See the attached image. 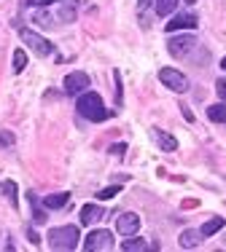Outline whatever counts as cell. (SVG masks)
I'll return each mask as SVG.
<instances>
[{
  "label": "cell",
  "instance_id": "obj_24",
  "mask_svg": "<svg viewBox=\"0 0 226 252\" xmlns=\"http://www.w3.org/2000/svg\"><path fill=\"white\" fill-rule=\"evenodd\" d=\"M216 92H218V97L226 99V78H218L216 81Z\"/></svg>",
  "mask_w": 226,
  "mask_h": 252
},
{
  "label": "cell",
  "instance_id": "obj_19",
  "mask_svg": "<svg viewBox=\"0 0 226 252\" xmlns=\"http://www.w3.org/2000/svg\"><path fill=\"white\" fill-rule=\"evenodd\" d=\"M3 193H5V199H8L11 204H19V190H16V183H11V180H5L3 183Z\"/></svg>",
  "mask_w": 226,
  "mask_h": 252
},
{
  "label": "cell",
  "instance_id": "obj_16",
  "mask_svg": "<svg viewBox=\"0 0 226 252\" xmlns=\"http://www.w3.org/2000/svg\"><path fill=\"white\" fill-rule=\"evenodd\" d=\"M153 8H156L159 16H170L178 8V0H153Z\"/></svg>",
  "mask_w": 226,
  "mask_h": 252
},
{
  "label": "cell",
  "instance_id": "obj_26",
  "mask_svg": "<svg viewBox=\"0 0 226 252\" xmlns=\"http://www.w3.org/2000/svg\"><path fill=\"white\" fill-rule=\"evenodd\" d=\"M124 151H127V145H124V142H118V145H113V148H111V153H113V156H124Z\"/></svg>",
  "mask_w": 226,
  "mask_h": 252
},
{
  "label": "cell",
  "instance_id": "obj_11",
  "mask_svg": "<svg viewBox=\"0 0 226 252\" xmlns=\"http://www.w3.org/2000/svg\"><path fill=\"white\" fill-rule=\"evenodd\" d=\"M105 218V212H103V207H97V204H84L81 207V223L84 225H92V223H97V220H103Z\"/></svg>",
  "mask_w": 226,
  "mask_h": 252
},
{
  "label": "cell",
  "instance_id": "obj_20",
  "mask_svg": "<svg viewBox=\"0 0 226 252\" xmlns=\"http://www.w3.org/2000/svg\"><path fill=\"white\" fill-rule=\"evenodd\" d=\"M27 199H30V204H33V220H35V223H43L46 215L40 212V207H38V196H35V193H27Z\"/></svg>",
  "mask_w": 226,
  "mask_h": 252
},
{
  "label": "cell",
  "instance_id": "obj_21",
  "mask_svg": "<svg viewBox=\"0 0 226 252\" xmlns=\"http://www.w3.org/2000/svg\"><path fill=\"white\" fill-rule=\"evenodd\" d=\"M25 67H27V54L22 49H16L14 51V73H22Z\"/></svg>",
  "mask_w": 226,
  "mask_h": 252
},
{
  "label": "cell",
  "instance_id": "obj_25",
  "mask_svg": "<svg viewBox=\"0 0 226 252\" xmlns=\"http://www.w3.org/2000/svg\"><path fill=\"white\" fill-rule=\"evenodd\" d=\"M35 22H38V25H43V27H51V19L46 14H35Z\"/></svg>",
  "mask_w": 226,
  "mask_h": 252
},
{
  "label": "cell",
  "instance_id": "obj_18",
  "mask_svg": "<svg viewBox=\"0 0 226 252\" xmlns=\"http://www.w3.org/2000/svg\"><path fill=\"white\" fill-rule=\"evenodd\" d=\"M207 118H210V121H216V124H226V105H210Z\"/></svg>",
  "mask_w": 226,
  "mask_h": 252
},
{
  "label": "cell",
  "instance_id": "obj_7",
  "mask_svg": "<svg viewBox=\"0 0 226 252\" xmlns=\"http://www.w3.org/2000/svg\"><path fill=\"white\" fill-rule=\"evenodd\" d=\"M194 46H197V43H194V35H175V38L170 40L167 49H170V54H172L175 59H181V57H186V54L194 49Z\"/></svg>",
  "mask_w": 226,
  "mask_h": 252
},
{
  "label": "cell",
  "instance_id": "obj_27",
  "mask_svg": "<svg viewBox=\"0 0 226 252\" xmlns=\"http://www.w3.org/2000/svg\"><path fill=\"white\" fill-rule=\"evenodd\" d=\"M51 3H59V0H30V5H40V8H46Z\"/></svg>",
  "mask_w": 226,
  "mask_h": 252
},
{
  "label": "cell",
  "instance_id": "obj_4",
  "mask_svg": "<svg viewBox=\"0 0 226 252\" xmlns=\"http://www.w3.org/2000/svg\"><path fill=\"white\" fill-rule=\"evenodd\" d=\"M19 38H22V43H27L30 49L38 54V57H49V54L54 51V43H51V40H46L43 35L33 32V30H19Z\"/></svg>",
  "mask_w": 226,
  "mask_h": 252
},
{
  "label": "cell",
  "instance_id": "obj_15",
  "mask_svg": "<svg viewBox=\"0 0 226 252\" xmlns=\"http://www.w3.org/2000/svg\"><path fill=\"white\" fill-rule=\"evenodd\" d=\"M224 225H226V220H224V218H210L205 225L199 228V231H202V236H213V233H218Z\"/></svg>",
  "mask_w": 226,
  "mask_h": 252
},
{
  "label": "cell",
  "instance_id": "obj_13",
  "mask_svg": "<svg viewBox=\"0 0 226 252\" xmlns=\"http://www.w3.org/2000/svg\"><path fill=\"white\" fill-rule=\"evenodd\" d=\"M84 0H62V11H59V19L62 22H73L75 19V11Z\"/></svg>",
  "mask_w": 226,
  "mask_h": 252
},
{
  "label": "cell",
  "instance_id": "obj_14",
  "mask_svg": "<svg viewBox=\"0 0 226 252\" xmlns=\"http://www.w3.org/2000/svg\"><path fill=\"white\" fill-rule=\"evenodd\" d=\"M199 236H202V231H194V228L183 231V233H181V247H183V250H194V247L199 244Z\"/></svg>",
  "mask_w": 226,
  "mask_h": 252
},
{
  "label": "cell",
  "instance_id": "obj_2",
  "mask_svg": "<svg viewBox=\"0 0 226 252\" xmlns=\"http://www.w3.org/2000/svg\"><path fill=\"white\" fill-rule=\"evenodd\" d=\"M49 247L51 250H75L78 247V228L75 225H59L49 231Z\"/></svg>",
  "mask_w": 226,
  "mask_h": 252
},
{
  "label": "cell",
  "instance_id": "obj_29",
  "mask_svg": "<svg viewBox=\"0 0 226 252\" xmlns=\"http://www.w3.org/2000/svg\"><path fill=\"white\" fill-rule=\"evenodd\" d=\"M151 3H153V0H140V8H148Z\"/></svg>",
  "mask_w": 226,
  "mask_h": 252
},
{
  "label": "cell",
  "instance_id": "obj_28",
  "mask_svg": "<svg viewBox=\"0 0 226 252\" xmlns=\"http://www.w3.org/2000/svg\"><path fill=\"white\" fill-rule=\"evenodd\" d=\"M30 242H33V244H40V239H38V233H35V231H33V228H30Z\"/></svg>",
  "mask_w": 226,
  "mask_h": 252
},
{
  "label": "cell",
  "instance_id": "obj_12",
  "mask_svg": "<svg viewBox=\"0 0 226 252\" xmlns=\"http://www.w3.org/2000/svg\"><path fill=\"white\" fill-rule=\"evenodd\" d=\"M70 201V193H51V196H43V207L46 209H62L68 207Z\"/></svg>",
  "mask_w": 226,
  "mask_h": 252
},
{
  "label": "cell",
  "instance_id": "obj_1",
  "mask_svg": "<svg viewBox=\"0 0 226 252\" xmlns=\"http://www.w3.org/2000/svg\"><path fill=\"white\" fill-rule=\"evenodd\" d=\"M78 113L86 118V121H94V124H100V121H105V118L111 116V110H105V105H103V97H100L97 92H81V97H78Z\"/></svg>",
  "mask_w": 226,
  "mask_h": 252
},
{
  "label": "cell",
  "instance_id": "obj_8",
  "mask_svg": "<svg viewBox=\"0 0 226 252\" xmlns=\"http://www.w3.org/2000/svg\"><path fill=\"white\" fill-rule=\"evenodd\" d=\"M116 228H118V233H124V236H135L138 228H140V218L135 212H124V215H118Z\"/></svg>",
  "mask_w": 226,
  "mask_h": 252
},
{
  "label": "cell",
  "instance_id": "obj_23",
  "mask_svg": "<svg viewBox=\"0 0 226 252\" xmlns=\"http://www.w3.org/2000/svg\"><path fill=\"white\" fill-rule=\"evenodd\" d=\"M14 145V134L11 131H0V148H11Z\"/></svg>",
  "mask_w": 226,
  "mask_h": 252
},
{
  "label": "cell",
  "instance_id": "obj_22",
  "mask_svg": "<svg viewBox=\"0 0 226 252\" xmlns=\"http://www.w3.org/2000/svg\"><path fill=\"white\" fill-rule=\"evenodd\" d=\"M118 190H121V188H118V185H111V188H103V190H100V193H97V199H100V201H111L113 196L118 193Z\"/></svg>",
  "mask_w": 226,
  "mask_h": 252
},
{
  "label": "cell",
  "instance_id": "obj_3",
  "mask_svg": "<svg viewBox=\"0 0 226 252\" xmlns=\"http://www.w3.org/2000/svg\"><path fill=\"white\" fill-rule=\"evenodd\" d=\"M111 247H113V233L108 228H97V231L86 233V239H84L86 252H108Z\"/></svg>",
  "mask_w": 226,
  "mask_h": 252
},
{
  "label": "cell",
  "instance_id": "obj_9",
  "mask_svg": "<svg viewBox=\"0 0 226 252\" xmlns=\"http://www.w3.org/2000/svg\"><path fill=\"white\" fill-rule=\"evenodd\" d=\"M194 27H197V16L194 14H178L170 19V25H164V30H167L170 35L178 32V30H194Z\"/></svg>",
  "mask_w": 226,
  "mask_h": 252
},
{
  "label": "cell",
  "instance_id": "obj_10",
  "mask_svg": "<svg viewBox=\"0 0 226 252\" xmlns=\"http://www.w3.org/2000/svg\"><path fill=\"white\" fill-rule=\"evenodd\" d=\"M151 140L156 142L162 151H167V153H172L178 148V140L172 134H167V131H162V129H151Z\"/></svg>",
  "mask_w": 226,
  "mask_h": 252
},
{
  "label": "cell",
  "instance_id": "obj_5",
  "mask_svg": "<svg viewBox=\"0 0 226 252\" xmlns=\"http://www.w3.org/2000/svg\"><path fill=\"white\" fill-rule=\"evenodd\" d=\"M159 81H162L167 89H172L175 94H183V92L188 89L186 75L178 73V70H172V67H162V70H159Z\"/></svg>",
  "mask_w": 226,
  "mask_h": 252
},
{
  "label": "cell",
  "instance_id": "obj_17",
  "mask_svg": "<svg viewBox=\"0 0 226 252\" xmlns=\"http://www.w3.org/2000/svg\"><path fill=\"white\" fill-rule=\"evenodd\" d=\"M121 250L124 252H146L148 250V242H143V239H124Z\"/></svg>",
  "mask_w": 226,
  "mask_h": 252
},
{
  "label": "cell",
  "instance_id": "obj_30",
  "mask_svg": "<svg viewBox=\"0 0 226 252\" xmlns=\"http://www.w3.org/2000/svg\"><path fill=\"white\" fill-rule=\"evenodd\" d=\"M221 67H224V70H226V57H224V59H221Z\"/></svg>",
  "mask_w": 226,
  "mask_h": 252
},
{
  "label": "cell",
  "instance_id": "obj_6",
  "mask_svg": "<svg viewBox=\"0 0 226 252\" xmlns=\"http://www.w3.org/2000/svg\"><path fill=\"white\" fill-rule=\"evenodd\" d=\"M89 75L81 73V70H73V73L65 75V94H81L89 89Z\"/></svg>",
  "mask_w": 226,
  "mask_h": 252
}]
</instances>
